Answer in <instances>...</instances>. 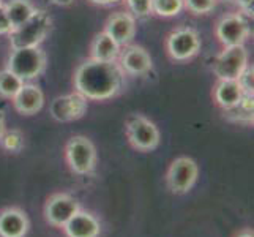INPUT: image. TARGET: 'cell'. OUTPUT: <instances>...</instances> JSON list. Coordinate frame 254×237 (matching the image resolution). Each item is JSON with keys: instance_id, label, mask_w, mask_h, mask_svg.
Listing matches in <instances>:
<instances>
[{"instance_id": "cell-1", "label": "cell", "mask_w": 254, "mask_h": 237, "mask_svg": "<svg viewBox=\"0 0 254 237\" xmlns=\"http://www.w3.org/2000/svg\"><path fill=\"white\" fill-rule=\"evenodd\" d=\"M125 73L116 62L87 60L74 73V89L87 100H108L116 96L124 85Z\"/></svg>"}, {"instance_id": "cell-2", "label": "cell", "mask_w": 254, "mask_h": 237, "mask_svg": "<svg viewBox=\"0 0 254 237\" xmlns=\"http://www.w3.org/2000/svg\"><path fill=\"white\" fill-rule=\"evenodd\" d=\"M51 16L45 10H37L30 19L25 21L19 27L13 29L10 33V45L11 49L19 48H35L40 46L43 40L51 30Z\"/></svg>"}, {"instance_id": "cell-3", "label": "cell", "mask_w": 254, "mask_h": 237, "mask_svg": "<svg viewBox=\"0 0 254 237\" xmlns=\"http://www.w3.org/2000/svg\"><path fill=\"white\" fill-rule=\"evenodd\" d=\"M46 68V54L40 46L13 49L8 57L6 70H10L24 82L38 78Z\"/></svg>"}, {"instance_id": "cell-4", "label": "cell", "mask_w": 254, "mask_h": 237, "mask_svg": "<svg viewBox=\"0 0 254 237\" xmlns=\"http://www.w3.org/2000/svg\"><path fill=\"white\" fill-rule=\"evenodd\" d=\"M65 160L74 174L89 175L96 166V149L87 136H73L65 144Z\"/></svg>"}, {"instance_id": "cell-5", "label": "cell", "mask_w": 254, "mask_h": 237, "mask_svg": "<svg viewBox=\"0 0 254 237\" xmlns=\"http://www.w3.org/2000/svg\"><path fill=\"white\" fill-rule=\"evenodd\" d=\"M127 138L128 143L139 152H152L160 146V130L150 119L141 114H133L127 120Z\"/></svg>"}, {"instance_id": "cell-6", "label": "cell", "mask_w": 254, "mask_h": 237, "mask_svg": "<svg viewBox=\"0 0 254 237\" xmlns=\"http://www.w3.org/2000/svg\"><path fill=\"white\" fill-rule=\"evenodd\" d=\"M197 175V163L190 157H179L169 164L166 172V185L174 195H185L196 183Z\"/></svg>"}, {"instance_id": "cell-7", "label": "cell", "mask_w": 254, "mask_h": 237, "mask_svg": "<svg viewBox=\"0 0 254 237\" xmlns=\"http://www.w3.org/2000/svg\"><path fill=\"white\" fill-rule=\"evenodd\" d=\"M248 67V52L243 45L224 48L213 62V73L220 81H237Z\"/></svg>"}, {"instance_id": "cell-8", "label": "cell", "mask_w": 254, "mask_h": 237, "mask_svg": "<svg viewBox=\"0 0 254 237\" xmlns=\"http://www.w3.org/2000/svg\"><path fill=\"white\" fill-rule=\"evenodd\" d=\"M166 49L171 59L177 62H187V60L197 56L200 49L199 33L191 27H179L169 33L166 40Z\"/></svg>"}, {"instance_id": "cell-9", "label": "cell", "mask_w": 254, "mask_h": 237, "mask_svg": "<svg viewBox=\"0 0 254 237\" xmlns=\"http://www.w3.org/2000/svg\"><path fill=\"white\" fill-rule=\"evenodd\" d=\"M77 210H81V204L74 196L69 193H54L45 204V218L51 226L64 228Z\"/></svg>"}, {"instance_id": "cell-10", "label": "cell", "mask_w": 254, "mask_h": 237, "mask_svg": "<svg viewBox=\"0 0 254 237\" xmlns=\"http://www.w3.org/2000/svg\"><path fill=\"white\" fill-rule=\"evenodd\" d=\"M250 37V24L240 13H232L221 17L216 24V38L224 48L240 46Z\"/></svg>"}, {"instance_id": "cell-11", "label": "cell", "mask_w": 254, "mask_h": 237, "mask_svg": "<svg viewBox=\"0 0 254 237\" xmlns=\"http://www.w3.org/2000/svg\"><path fill=\"white\" fill-rule=\"evenodd\" d=\"M87 111V98L79 92L60 95L52 100L49 112L57 122H73L81 119Z\"/></svg>"}, {"instance_id": "cell-12", "label": "cell", "mask_w": 254, "mask_h": 237, "mask_svg": "<svg viewBox=\"0 0 254 237\" xmlns=\"http://www.w3.org/2000/svg\"><path fill=\"white\" fill-rule=\"evenodd\" d=\"M30 230L29 217L21 207H5L0 210V237H25Z\"/></svg>"}, {"instance_id": "cell-13", "label": "cell", "mask_w": 254, "mask_h": 237, "mask_svg": "<svg viewBox=\"0 0 254 237\" xmlns=\"http://www.w3.org/2000/svg\"><path fill=\"white\" fill-rule=\"evenodd\" d=\"M104 32H106L119 46H125L136 35V17L131 13H125V11L114 13L106 21Z\"/></svg>"}, {"instance_id": "cell-14", "label": "cell", "mask_w": 254, "mask_h": 237, "mask_svg": "<svg viewBox=\"0 0 254 237\" xmlns=\"http://www.w3.org/2000/svg\"><path fill=\"white\" fill-rule=\"evenodd\" d=\"M66 237H100L101 222L89 210H77L62 228Z\"/></svg>"}, {"instance_id": "cell-15", "label": "cell", "mask_w": 254, "mask_h": 237, "mask_svg": "<svg viewBox=\"0 0 254 237\" xmlns=\"http://www.w3.org/2000/svg\"><path fill=\"white\" fill-rule=\"evenodd\" d=\"M13 106L14 109L22 114V116H33L38 111H41L45 104V93L38 85L24 82L14 96H13Z\"/></svg>"}, {"instance_id": "cell-16", "label": "cell", "mask_w": 254, "mask_h": 237, "mask_svg": "<svg viewBox=\"0 0 254 237\" xmlns=\"http://www.w3.org/2000/svg\"><path fill=\"white\" fill-rule=\"evenodd\" d=\"M119 57L120 68L131 76H144L152 70V57L141 46H129Z\"/></svg>"}, {"instance_id": "cell-17", "label": "cell", "mask_w": 254, "mask_h": 237, "mask_svg": "<svg viewBox=\"0 0 254 237\" xmlns=\"http://www.w3.org/2000/svg\"><path fill=\"white\" fill-rule=\"evenodd\" d=\"M90 56L93 60H100V62H116L120 56V46L106 32H101L92 41Z\"/></svg>"}, {"instance_id": "cell-18", "label": "cell", "mask_w": 254, "mask_h": 237, "mask_svg": "<svg viewBox=\"0 0 254 237\" xmlns=\"http://www.w3.org/2000/svg\"><path fill=\"white\" fill-rule=\"evenodd\" d=\"M245 92L242 90V87L239 85L237 81H220L215 87V101L223 111L229 109L235 104H239L240 100L243 98Z\"/></svg>"}, {"instance_id": "cell-19", "label": "cell", "mask_w": 254, "mask_h": 237, "mask_svg": "<svg viewBox=\"0 0 254 237\" xmlns=\"http://www.w3.org/2000/svg\"><path fill=\"white\" fill-rule=\"evenodd\" d=\"M3 8L13 29L22 25L25 21L30 19L35 11H37V8L33 6L30 0H10L6 5H3Z\"/></svg>"}, {"instance_id": "cell-20", "label": "cell", "mask_w": 254, "mask_h": 237, "mask_svg": "<svg viewBox=\"0 0 254 237\" xmlns=\"http://www.w3.org/2000/svg\"><path fill=\"white\" fill-rule=\"evenodd\" d=\"M253 114H254V98L253 95L245 93L239 104L224 109V117L235 124H251L253 125Z\"/></svg>"}, {"instance_id": "cell-21", "label": "cell", "mask_w": 254, "mask_h": 237, "mask_svg": "<svg viewBox=\"0 0 254 237\" xmlns=\"http://www.w3.org/2000/svg\"><path fill=\"white\" fill-rule=\"evenodd\" d=\"M25 146L24 133L17 128L5 130L0 136V147L8 154H19Z\"/></svg>"}, {"instance_id": "cell-22", "label": "cell", "mask_w": 254, "mask_h": 237, "mask_svg": "<svg viewBox=\"0 0 254 237\" xmlns=\"http://www.w3.org/2000/svg\"><path fill=\"white\" fill-rule=\"evenodd\" d=\"M22 84H24L22 79H19L14 73H11L10 70L5 68L0 72V96H2V98L11 100L13 96L19 92Z\"/></svg>"}, {"instance_id": "cell-23", "label": "cell", "mask_w": 254, "mask_h": 237, "mask_svg": "<svg viewBox=\"0 0 254 237\" xmlns=\"http://www.w3.org/2000/svg\"><path fill=\"white\" fill-rule=\"evenodd\" d=\"M183 8H185L183 0H152V13L163 17L177 16Z\"/></svg>"}, {"instance_id": "cell-24", "label": "cell", "mask_w": 254, "mask_h": 237, "mask_svg": "<svg viewBox=\"0 0 254 237\" xmlns=\"http://www.w3.org/2000/svg\"><path fill=\"white\" fill-rule=\"evenodd\" d=\"M129 13L137 19H142L152 14V0H125Z\"/></svg>"}, {"instance_id": "cell-25", "label": "cell", "mask_w": 254, "mask_h": 237, "mask_svg": "<svg viewBox=\"0 0 254 237\" xmlns=\"http://www.w3.org/2000/svg\"><path fill=\"white\" fill-rule=\"evenodd\" d=\"M185 8L192 14H208L216 5V0H183Z\"/></svg>"}, {"instance_id": "cell-26", "label": "cell", "mask_w": 254, "mask_h": 237, "mask_svg": "<svg viewBox=\"0 0 254 237\" xmlns=\"http://www.w3.org/2000/svg\"><path fill=\"white\" fill-rule=\"evenodd\" d=\"M239 85L242 87V90L248 95H253V89H254V68L253 67H247L242 72V75L237 79Z\"/></svg>"}, {"instance_id": "cell-27", "label": "cell", "mask_w": 254, "mask_h": 237, "mask_svg": "<svg viewBox=\"0 0 254 237\" xmlns=\"http://www.w3.org/2000/svg\"><path fill=\"white\" fill-rule=\"evenodd\" d=\"M11 30H13L11 22H10V19H8V16L5 13V8L2 5L0 6V35H8Z\"/></svg>"}, {"instance_id": "cell-28", "label": "cell", "mask_w": 254, "mask_h": 237, "mask_svg": "<svg viewBox=\"0 0 254 237\" xmlns=\"http://www.w3.org/2000/svg\"><path fill=\"white\" fill-rule=\"evenodd\" d=\"M234 2L239 5L242 13H245V14H248V16L253 17V11H254L253 5H254V0H234Z\"/></svg>"}, {"instance_id": "cell-29", "label": "cell", "mask_w": 254, "mask_h": 237, "mask_svg": "<svg viewBox=\"0 0 254 237\" xmlns=\"http://www.w3.org/2000/svg\"><path fill=\"white\" fill-rule=\"evenodd\" d=\"M92 3H95V5H114V3H117V2H120V0H90Z\"/></svg>"}, {"instance_id": "cell-30", "label": "cell", "mask_w": 254, "mask_h": 237, "mask_svg": "<svg viewBox=\"0 0 254 237\" xmlns=\"http://www.w3.org/2000/svg\"><path fill=\"white\" fill-rule=\"evenodd\" d=\"M54 5H59V6H69L73 3V0H51Z\"/></svg>"}, {"instance_id": "cell-31", "label": "cell", "mask_w": 254, "mask_h": 237, "mask_svg": "<svg viewBox=\"0 0 254 237\" xmlns=\"http://www.w3.org/2000/svg\"><path fill=\"white\" fill-rule=\"evenodd\" d=\"M235 237H254V234H253L251 230H243V231H240Z\"/></svg>"}, {"instance_id": "cell-32", "label": "cell", "mask_w": 254, "mask_h": 237, "mask_svg": "<svg viewBox=\"0 0 254 237\" xmlns=\"http://www.w3.org/2000/svg\"><path fill=\"white\" fill-rule=\"evenodd\" d=\"M6 128H5V119H3V114L0 112V136H2V133L5 131Z\"/></svg>"}, {"instance_id": "cell-33", "label": "cell", "mask_w": 254, "mask_h": 237, "mask_svg": "<svg viewBox=\"0 0 254 237\" xmlns=\"http://www.w3.org/2000/svg\"><path fill=\"white\" fill-rule=\"evenodd\" d=\"M2 5H3V3H2V0H0V6H2Z\"/></svg>"}, {"instance_id": "cell-34", "label": "cell", "mask_w": 254, "mask_h": 237, "mask_svg": "<svg viewBox=\"0 0 254 237\" xmlns=\"http://www.w3.org/2000/svg\"><path fill=\"white\" fill-rule=\"evenodd\" d=\"M227 2H234V0H227Z\"/></svg>"}]
</instances>
